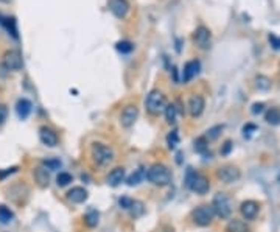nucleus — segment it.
<instances>
[{
    "label": "nucleus",
    "mask_w": 280,
    "mask_h": 232,
    "mask_svg": "<svg viewBox=\"0 0 280 232\" xmlns=\"http://www.w3.org/2000/svg\"><path fill=\"white\" fill-rule=\"evenodd\" d=\"M145 106H146V111L151 114V115H159L165 111V106H167V98L165 95L160 91L157 89H153L151 92L146 95V100H145Z\"/></svg>",
    "instance_id": "obj_3"
},
{
    "label": "nucleus",
    "mask_w": 280,
    "mask_h": 232,
    "mask_svg": "<svg viewBox=\"0 0 280 232\" xmlns=\"http://www.w3.org/2000/svg\"><path fill=\"white\" fill-rule=\"evenodd\" d=\"M224 130V126L223 125H217V126H213V128H210L206 134V139H217V137L220 136V133Z\"/></svg>",
    "instance_id": "obj_33"
},
{
    "label": "nucleus",
    "mask_w": 280,
    "mask_h": 232,
    "mask_svg": "<svg viewBox=\"0 0 280 232\" xmlns=\"http://www.w3.org/2000/svg\"><path fill=\"white\" fill-rule=\"evenodd\" d=\"M0 66H2L6 72H17L24 67V58L20 55L19 50H8V51H5L2 64Z\"/></svg>",
    "instance_id": "obj_6"
},
{
    "label": "nucleus",
    "mask_w": 280,
    "mask_h": 232,
    "mask_svg": "<svg viewBox=\"0 0 280 232\" xmlns=\"http://www.w3.org/2000/svg\"><path fill=\"white\" fill-rule=\"evenodd\" d=\"M35 179H36V183L41 187H48V184H50V172L47 170L46 167L41 165L35 170Z\"/></svg>",
    "instance_id": "obj_19"
},
{
    "label": "nucleus",
    "mask_w": 280,
    "mask_h": 232,
    "mask_svg": "<svg viewBox=\"0 0 280 232\" xmlns=\"http://www.w3.org/2000/svg\"><path fill=\"white\" fill-rule=\"evenodd\" d=\"M212 207H213V212L215 215H218L220 218H229L231 214H232V204H231V199L228 198L226 193H217L213 198V203H212Z\"/></svg>",
    "instance_id": "obj_5"
},
{
    "label": "nucleus",
    "mask_w": 280,
    "mask_h": 232,
    "mask_svg": "<svg viewBox=\"0 0 280 232\" xmlns=\"http://www.w3.org/2000/svg\"><path fill=\"white\" fill-rule=\"evenodd\" d=\"M226 232H247V226L241 220H231L228 226H226Z\"/></svg>",
    "instance_id": "obj_21"
},
{
    "label": "nucleus",
    "mask_w": 280,
    "mask_h": 232,
    "mask_svg": "<svg viewBox=\"0 0 280 232\" xmlns=\"http://www.w3.org/2000/svg\"><path fill=\"white\" fill-rule=\"evenodd\" d=\"M193 41L195 44L202 48V50H207L210 47V41H212V35H210V30L207 27H198L195 30V35H193Z\"/></svg>",
    "instance_id": "obj_9"
},
{
    "label": "nucleus",
    "mask_w": 280,
    "mask_h": 232,
    "mask_svg": "<svg viewBox=\"0 0 280 232\" xmlns=\"http://www.w3.org/2000/svg\"><path fill=\"white\" fill-rule=\"evenodd\" d=\"M42 167H46L48 172L58 170V168L61 167V161L55 159V157H51V159H44V161H42Z\"/></svg>",
    "instance_id": "obj_31"
},
{
    "label": "nucleus",
    "mask_w": 280,
    "mask_h": 232,
    "mask_svg": "<svg viewBox=\"0 0 280 232\" xmlns=\"http://www.w3.org/2000/svg\"><path fill=\"white\" fill-rule=\"evenodd\" d=\"M269 42H271V47L274 48V50H280V38L279 36H276V35H269Z\"/></svg>",
    "instance_id": "obj_36"
},
{
    "label": "nucleus",
    "mask_w": 280,
    "mask_h": 232,
    "mask_svg": "<svg viewBox=\"0 0 280 232\" xmlns=\"http://www.w3.org/2000/svg\"><path fill=\"white\" fill-rule=\"evenodd\" d=\"M146 179L154 186L164 187L171 183V172L164 164H153L146 170Z\"/></svg>",
    "instance_id": "obj_1"
},
{
    "label": "nucleus",
    "mask_w": 280,
    "mask_h": 232,
    "mask_svg": "<svg viewBox=\"0 0 280 232\" xmlns=\"http://www.w3.org/2000/svg\"><path fill=\"white\" fill-rule=\"evenodd\" d=\"M146 178V170L145 168H137V170L133 173V175H129L128 176V179H126V184L129 186V187H133V186H137V184H140L143 181V179Z\"/></svg>",
    "instance_id": "obj_20"
},
{
    "label": "nucleus",
    "mask_w": 280,
    "mask_h": 232,
    "mask_svg": "<svg viewBox=\"0 0 280 232\" xmlns=\"http://www.w3.org/2000/svg\"><path fill=\"white\" fill-rule=\"evenodd\" d=\"M204 108H206V100L201 95H191L188 100V112L191 117H199V115L204 112Z\"/></svg>",
    "instance_id": "obj_14"
},
{
    "label": "nucleus",
    "mask_w": 280,
    "mask_h": 232,
    "mask_svg": "<svg viewBox=\"0 0 280 232\" xmlns=\"http://www.w3.org/2000/svg\"><path fill=\"white\" fill-rule=\"evenodd\" d=\"M129 210H131V215H133L134 218H137V217H142V215H143V212H145L143 203L136 201V199H134V203H133V206H131V207H129Z\"/></svg>",
    "instance_id": "obj_30"
},
{
    "label": "nucleus",
    "mask_w": 280,
    "mask_h": 232,
    "mask_svg": "<svg viewBox=\"0 0 280 232\" xmlns=\"http://www.w3.org/2000/svg\"><path fill=\"white\" fill-rule=\"evenodd\" d=\"M0 2H3V3H9V2H13V0H0Z\"/></svg>",
    "instance_id": "obj_42"
},
{
    "label": "nucleus",
    "mask_w": 280,
    "mask_h": 232,
    "mask_svg": "<svg viewBox=\"0 0 280 232\" xmlns=\"http://www.w3.org/2000/svg\"><path fill=\"white\" fill-rule=\"evenodd\" d=\"M8 119V108H6V104L3 103H0V125H3Z\"/></svg>",
    "instance_id": "obj_35"
},
{
    "label": "nucleus",
    "mask_w": 280,
    "mask_h": 232,
    "mask_svg": "<svg viewBox=\"0 0 280 232\" xmlns=\"http://www.w3.org/2000/svg\"><path fill=\"white\" fill-rule=\"evenodd\" d=\"M195 151L198 153H206L207 151V139L206 137H198L195 140Z\"/></svg>",
    "instance_id": "obj_32"
},
{
    "label": "nucleus",
    "mask_w": 280,
    "mask_h": 232,
    "mask_svg": "<svg viewBox=\"0 0 280 232\" xmlns=\"http://www.w3.org/2000/svg\"><path fill=\"white\" fill-rule=\"evenodd\" d=\"M255 130H257V126H255V125H252V123H247V125H244L243 133H244V136L249 137V136L252 134V131H255Z\"/></svg>",
    "instance_id": "obj_37"
},
{
    "label": "nucleus",
    "mask_w": 280,
    "mask_h": 232,
    "mask_svg": "<svg viewBox=\"0 0 280 232\" xmlns=\"http://www.w3.org/2000/svg\"><path fill=\"white\" fill-rule=\"evenodd\" d=\"M115 48H117V51H120V53L128 55V53H131V51L134 50V44L131 41H128V39H122V41H118L115 44Z\"/></svg>",
    "instance_id": "obj_24"
},
{
    "label": "nucleus",
    "mask_w": 280,
    "mask_h": 232,
    "mask_svg": "<svg viewBox=\"0 0 280 232\" xmlns=\"http://www.w3.org/2000/svg\"><path fill=\"white\" fill-rule=\"evenodd\" d=\"M133 203H134V199L133 198H129V196H122L120 199H118V204H120L123 209H126V210H129V207L133 206Z\"/></svg>",
    "instance_id": "obj_34"
},
{
    "label": "nucleus",
    "mask_w": 280,
    "mask_h": 232,
    "mask_svg": "<svg viewBox=\"0 0 280 232\" xmlns=\"http://www.w3.org/2000/svg\"><path fill=\"white\" fill-rule=\"evenodd\" d=\"M88 196H89V193L84 187H72L67 192V199L70 203H75V204L84 203L86 199H88Z\"/></svg>",
    "instance_id": "obj_16"
},
{
    "label": "nucleus",
    "mask_w": 280,
    "mask_h": 232,
    "mask_svg": "<svg viewBox=\"0 0 280 232\" xmlns=\"http://www.w3.org/2000/svg\"><path fill=\"white\" fill-rule=\"evenodd\" d=\"M215 212H213V207L212 206H198L195 210L191 212V218L195 221V225L198 226H209L212 221H213Z\"/></svg>",
    "instance_id": "obj_7"
},
{
    "label": "nucleus",
    "mask_w": 280,
    "mask_h": 232,
    "mask_svg": "<svg viewBox=\"0 0 280 232\" xmlns=\"http://www.w3.org/2000/svg\"><path fill=\"white\" fill-rule=\"evenodd\" d=\"M167 145H168L170 150H175L176 146L179 145V133H178V130L170 131V134L167 136Z\"/></svg>",
    "instance_id": "obj_27"
},
{
    "label": "nucleus",
    "mask_w": 280,
    "mask_h": 232,
    "mask_svg": "<svg viewBox=\"0 0 280 232\" xmlns=\"http://www.w3.org/2000/svg\"><path fill=\"white\" fill-rule=\"evenodd\" d=\"M162 232H175V229H173V228H171V226H165Z\"/></svg>",
    "instance_id": "obj_41"
},
{
    "label": "nucleus",
    "mask_w": 280,
    "mask_h": 232,
    "mask_svg": "<svg viewBox=\"0 0 280 232\" xmlns=\"http://www.w3.org/2000/svg\"><path fill=\"white\" fill-rule=\"evenodd\" d=\"M16 172H17V167L5 168V170H2V172H0V179H3V178H6L8 175H13V173H16Z\"/></svg>",
    "instance_id": "obj_38"
},
{
    "label": "nucleus",
    "mask_w": 280,
    "mask_h": 232,
    "mask_svg": "<svg viewBox=\"0 0 280 232\" xmlns=\"http://www.w3.org/2000/svg\"><path fill=\"white\" fill-rule=\"evenodd\" d=\"M31 109H33V104H31V101L28 98L17 100V103H16V112L19 115V119L25 120L28 115L31 114Z\"/></svg>",
    "instance_id": "obj_18"
},
{
    "label": "nucleus",
    "mask_w": 280,
    "mask_h": 232,
    "mask_svg": "<svg viewBox=\"0 0 280 232\" xmlns=\"http://www.w3.org/2000/svg\"><path fill=\"white\" fill-rule=\"evenodd\" d=\"M164 112H165V119H167V122H168L170 125L176 123V117H178V108H176V104H173V103L167 104Z\"/></svg>",
    "instance_id": "obj_25"
},
{
    "label": "nucleus",
    "mask_w": 280,
    "mask_h": 232,
    "mask_svg": "<svg viewBox=\"0 0 280 232\" xmlns=\"http://www.w3.org/2000/svg\"><path fill=\"white\" fill-rule=\"evenodd\" d=\"M258 210H260V206H258V203L252 201V199L243 201L240 206V212L246 220H254L258 215Z\"/></svg>",
    "instance_id": "obj_15"
},
{
    "label": "nucleus",
    "mask_w": 280,
    "mask_h": 232,
    "mask_svg": "<svg viewBox=\"0 0 280 232\" xmlns=\"http://www.w3.org/2000/svg\"><path fill=\"white\" fill-rule=\"evenodd\" d=\"M201 70V62L198 59H191L188 62H186L184 70H182V81L188 83L195 78Z\"/></svg>",
    "instance_id": "obj_12"
},
{
    "label": "nucleus",
    "mask_w": 280,
    "mask_h": 232,
    "mask_svg": "<svg viewBox=\"0 0 280 232\" xmlns=\"http://www.w3.org/2000/svg\"><path fill=\"white\" fill-rule=\"evenodd\" d=\"M98 220H100V214L96 212V210H89V212L84 215V225L88 228H95L98 225Z\"/></svg>",
    "instance_id": "obj_23"
},
{
    "label": "nucleus",
    "mask_w": 280,
    "mask_h": 232,
    "mask_svg": "<svg viewBox=\"0 0 280 232\" xmlns=\"http://www.w3.org/2000/svg\"><path fill=\"white\" fill-rule=\"evenodd\" d=\"M255 86H257L258 91H268L269 88H271V80H269L268 77L260 75V77L255 78Z\"/></svg>",
    "instance_id": "obj_29"
},
{
    "label": "nucleus",
    "mask_w": 280,
    "mask_h": 232,
    "mask_svg": "<svg viewBox=\"0 0 280 232\" xmlns=\"http://www.w3.org/2000/svg\"><path fill=\"white\" fill-rule=\"evenodd\" d=\"M265 120L269 123V125H280V109L279 108H271L268 109L266 114H265Z\"/></svg>",
    "instance_id": "obj_22"
},
{
    "label": "nucleus",
    "mask_w": 280,
    "mask_h": 232,
    "mask_svg": "<svg viewBox=\"0 0 280 232\" xmlns=\"http://www.w3.org/2000/svg\"><path fill=\"white\" fill-rule=\"evenodd\" d=\"M186 186L190 188L191 192H195L198 195H204L209 192L210 188V183L206 176H202L196 172H193L191 168L187 172V176H186Z\"/></svg>",
    "instance_id": "obj_2"
},
{
    "label": "nucleus",
    "mask_w": 280,
    "mask_h": 232,
    "mask_svg": "<svg viewBox=\"0 0 280 232\" xmlns=\"http://www.w3.org/2000/svg\"><path fill=\"white\" fill-rule=\"evenodd\" d=\"M39 140L46 146H56L58 145V134L48 126H41L39 128Z\"/></svg>",
    "instance_id": "obj_13"
},
{
    "label": "nucleus",
    "mask_w": 280,
    "mask_h": 232,
    "mask_svg": "<svg viewBox=\"0 0 280 232\" xmlns=\"http://www.w3.org/2000/svg\"><path fill=\"white\" fill-rule=\"evenodd\" d=\"M139 117V109L136 104H128V106L123 108L122 115H120V123L125 128H131V126L136 123Z\"/></svg>",
    "instance_id": "obj_10"
},
{
    "label": "nucleus",
    "mask_w": 280,
    "mask_h": 232,
    "mask_svg": "<svg viewBox=\"0 0 280 232\" xmlns=\"http://www.w3.org/2000/svg\"><path fill=\"white\" fill-rule=\"evenodd\" d=\"M123 179H125V168L123 167H115L114 170H111L109 175H107L106 183L111 187H117L123 183Z\"/></svg>",
    "instance_id": "obj_17"
},
{
    "label": "nucleus",
    "mask_w": 280,
    "mask_h": 232,
    "mask_svg": "<svg viewBox=\"0 0 280 232\" xmlns=\"http://www.w3.org/2000/svg\"><path fill=\"white\" fill-rule=\"evenodd\" d=\"M92 159L96 165H107L112 159H114V151L111 146H107L104 143H100V142H95L92 145Z\"/></svg>",
    "instance_id": "obj_4"
},
{
    "label": "nucleus",
    "mask_w": 280,
    "mask_h": 232,
    "mask_svg": "<svg viewBox=\"0 0 280 232\" xmlns=\"http://www.w3.org/2000/svg\"><path fill=\"white\" fill-rule=\"evenodd\" d=\"M72 181H73V176H72L70 173H67V172H61V173L56 176V184H58L59 187H66V186H69Z\"/></svg>",
    "instance_id": "obj_28"
},
{
    "label": "nucleus",
    "mask_w": 280,
    "mask_h": 232,
    "mask_svg": "<svg viewBox=\"0 0 280 232\" xmlns=\"http://www.w3.org/2000/svg\"><path fill=\"white\" fill-rule=\"evenodd\" d=\"M217 176L221 179L223 183L231 184V183L238 181V179L241 178V173H240L238 168L233 167V165H223L217 170Z\"/></svg>",
    "instance_id": "obj_8"
},
{
    "label": "nucleus",
    "mask_w": 280,
    "mask_h": 232,
    "mask_svg": "<svg viewBox=\"0 0 280 232\" xmlns=\"http://www.w3.org/2000/svg\"><path fill=\"white\" fill-rule=\"evenodd\" d=\"M109 11L118 19H125L129 13L128 0H109Z\"/></svg>",
    "instance_id": "obj_11"
},
{
    "label": "nucleus",
    "mask_w": 280,
    "mask_h": 232,
    "mask_svg": "<svg viewBox=\"0 0 280 232\" xmlns=\"http://www.w3.org/2000/svg\"><path fill=\"white\" fill-rule=\"evenodd\" d=\"M263 109H265L263 103H254L252 104V114H260V112H263Z\"/></svg>",
    "instance_id": "obj_40"
},
{
    "label": "nucleus",
    "mask_w": 280,
    "mask_h": 232,
    "mask_svg": "<svg viewBox=\"0 0 280 232\" xmlns=\"http://www.w3.org/2000/svg\"><path fill=\"white\" fill-rule=\"evenodd\" d=\"M232 146H233V145H232L231 140H226L224 145H223V148H221V154H224V156H226V154H229L231 150H232Z\"/></svg>",
    "instance_id": "obj_39"
},
{
    "label": "nucleus",
    "mask_w": 280,
    "mask_h": 232,
    "mask_svg": "<svg viewBox=\"0 0 280 232\" xmlns=\"http://www.w3.org/2000/svg\"><path fill=\"white\" fill-rule=\"evenodd\" d=\"M14 218V214H13V210L9 209L8 206H0V223H3V225H6V223H9V221H11Z\"/></svg>",
    "instance_id": "obj_26"
}]
</instances>
